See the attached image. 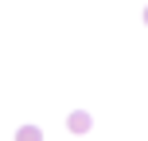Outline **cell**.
Masks as SVG:
<instances>
[{
    "mask_svg": "<svg viewBox=\"0 0 148 141\" xmlns=\"http://www.w3.org/2000/svg\"><path fill=\"white\" fill-rule=\"evenodd\" d=\"M16 141H43V129L27 122V126H20V129H16Z\"/></svg>",
    "mask_w": 148,
    "mask_h": 141,
    "instance_id": "obj_2",
    "label": "cell"
},
{
    "mask_svg": "<svg viewBox=\"0 0 148 141\" xmlns=\"http://www.w3.org/2000/svg\"><path fill=\"white\" fill-rule=\"evenodd\" d=\"M144 24H148V8H144Z\"/></svg>",
    "mask_w": 148,
    "mask_h": 141,
    "instance_id": "obj_3",
    "label": "cell"
},
{
    "mask_svg": "<svg viewBox=\"0 0 148 141\" xmlns=\"http://www.w3.org/2000/svg\"><path fill=\"white\" fill-rule=\"evenodd\" d=\"M66 129H70V133H90V129H94V114H90V110H74L70 114V118H66Z\"/></svg>",
    "mask_w": 148,
    "mask_h": 141,
    "instance_id": "obj_1",
    "label": "cell"
}]
</instances>
